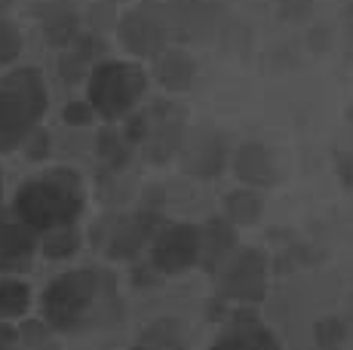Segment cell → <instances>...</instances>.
Masks as SVG:
<instances>
[{
    "instance_id": "4fadbf2b",
    "label": "cell",
    "mask_w": 353,
    "mask_h": 350,
    "mask_svg": "<svg viewBox=\"0 0 353 350\" xmlns=\"http://www.w3.org/2000/svg\"><path fill=\"white\" fill-rule=\"evenodd\" d=\"M181 169L188 175H196V178H215V175H221L228 163V138L221 136V132H200V136H194L191 141H185V147H181Z\"/></svg>"
},
{
    "instance_id": "e0dca14e",
    "label": "cell",
    "mask_w": 353,
    "mask_h": 350,
    "mask_svg": "<svg viewBox=\"0 0 353 350\" xmlns=\"http://www.w3.org/2000/svg\"><path fill=\"white\" fill-rule=\"evenodd\" d=\"M234 172L246 187H270L276 181V160L268 145L246 141L234 154Z\"/></svg>"
},
{
    "instance_id": "cb8c5ba5",
    "label": "cell",
    "mask_w": 353,
    "mask_h": 350,
    "mask_svg": "<svg viewBox=\"0 0 353 350\" xmlns=\"http://www.w3.org/2000/svg\"><path fill=\"white\" fill-rule=\"evenodd\" d=\"M22 50H25L22 28L10 16H0V68H16Z\"/></svg>"
},
{
    "instance_id": "5b68a950",
    "label": "cell",
    "mask_w": 353,
    "mask_h": 350,
    "mask_svg": "<svg viewBox=\"0 0 353 350\" xmlns=\"http://www.w3.org/2000/svg\"><path fill=\"white\" fill-rule=\"evenodd\" d=\"M117 40L132 59H154L172 40L166 16V0H141L139 6L120 12L117 19Z\"/></svg>"
},
{
    "instance_id": "7a4b0ae2",
    "label": "cell",
    "mask_w": 353,
    "mask_h": 350,
    "mask_svg": "<svg viewBox=\"0 0 353 350\" xmlns=\"http://www.w3.org/2000/svg\"><path fill=\"white\" fill-rule=\"evenodd\" d=\"M50 92L46 80L34 65H19L0 77V154L25 147L31 132L40 126Z\"/></svg>"
},
{
    "instance_id": "4dcf8cb0",
    "label": "cell",
    "mask_w": 353,
    "mask_h": 350,
    "mask_svg": "<svg viewBox=\"0 0 353 350\" xmlns=\"http://www.w3.org/2000/svg\"><path fill=\"white\" fill-rule=\"evenodd\" d=\"M12 6V0H0V16H6V10Z\"/></svg>"
},
{
    "instance_id": "ac0fdd59",
    "label": "cell",
    "mask_w": 353,
    "mask_h": 350,
    "mask_svg": "<svg viewBox=\"0 0 353 350\" xmlns=\"http://www.w3.org/2000/svg\"><path fill=\"white\" fill-rule=\"evenodd\" d=\"M209 350H283V347L280 338L268 326H261L258 320H243V322H230Z\"/></svg>"
},
{
    "instance_id": "484cf974",
    "label": "cell",
    "mask_w": 353,
    "mask_h": 350,
    "mask_svg": "<svg viewBox=\"0 0 353 350\" xmlns=\"http://www.w3.org/2000/svg\"><path fill=\"white\" fill-rule=\"evenodd\" d=\"M96 117H99V114H96V107L90 105V99H83V102L77 99V102H68L62 107V120L68 126H77V130H80V126H92V123H96Z\"/></svg>"
},
{
    "instance_id": "ba28073f",
    "label": "cell",
    "mask_w": 353,
    "mask_h": 350,
    "mask_svg": "<svg viewBox=\"0 0 353 350\" xmlns=\"http://www.w3.org/2000/svg\"><path fill=\"white\" fill-rule=\"evenodd\" d=\"M166 16L172 40L181 46L206 43L221 31V6L212 0H166Z\"/></svg>"
},
{
    "instance_id": "f546056e",
    "label": "cell",
    "mask_w": 353,
    "mask_h": 350,
    "mask_svg": "<svg viewBox=\"0 0 353 350\" xmlns=\"http://www.w3.org/2000/svg\"><path fill=\"white\" fill-rule=\"evenodd\" d=\"M19 347V332L0 322V350H16Z\"/></svg>"
},
{
    "instance_id": "6da1fadb",
    "label": "cell",
    "mask_w": 353,
    "mask_h": 350,
    "mask_svg": "<svg viewBox=\"0 0 353 350\" xmlns=\"http://www.w3.org/2000/svg\"><path fill=\"white\" fill-rule=\"evenodd\" d=\"M83 181H80L77 172L65 169V166L25 178L19 185L16 197H12V215H19L37 234L77 225V218L83 215Z\"/></svg>"
},
{
    "instance_id": "f1b7e54d",
    "label": "cell",
    "mask_w": 353,
    "mask_h": 350,
    "mask_svg": "<svg viewBox=\"0 0 353 350\" xmlns=\"http://www.w3.org/2000/svg\"><path fill=\"white\" fill-rule=\"evenodd\" d=\"M25 154H28V160H46L50 157V132L46 130H34L31 138L25 141Z\"/></svg>"
},
{
    "instance_id": "7402d4cb",
    "label": "cell",
    "mask_w": 353,
    "mask_h": 350,
    "mask_svg": "<svg viewBox=\"0 0 353 350\" xmlns=\"http://www.w3.org/2000/svg\"><path fill=\"white\" fill-rule=\"evenodd\" d=\"M31 286L19 277H0V322L22 320L31 311Z\"/></svg>"
},
{
    "instance_id": "83f0119b",
    "label": "cell",
    "mask_w": 353,
    "mask_h": 350,
    "mask_svg": "<svg viewBox=\"0 0 353 350\" xmlns=\"http://www.w3.org/2000/svg\"><path fill=\"white\" fill-rule=\"evenodd\" d=\"M280 16L286 22H304L314 16V0H280Z\"/></svg>"
},
{
    "instance_id": "44dd1931",
    "label": "cell",
    "mask_w": 353,
    "mask_h": 350,
    "mask_svg": "<svg viewBox=\"0 0 353 350\" xmlns=\"http://www.w3.org/2000/svg\"><path fill=\"white\" fill-rule=\"evenodd\" d=\"M264 212V200L255 187H236L225 197V218L234 227H249L261 218Z\"/></svg>"
},
{
    "instance_id": "e575fe53",
    "label": "cell",
    "mask_w": 353,
    "mask_h": 350,
    "mask_svg": "<svg viewBox=\"0 0 353 350\" xmlns=\"http://www.w3.org/2000/svg\"><path fill=\"white\" fill-rule=\"evenodd\" d=\"M316 350H341V347H316Z\"/></svg>"
},
{
    "instance_id": "4316f807",
    "label": "cell",
    "mask_w": 353,
    "mask_h": 350,
    "mask_svg": "<svg viewBox=\"0 0 353 350\" xmlns=\"http://www.w3.org/2000/svg\"><path fill=\"white\" fill-rule=\"evenodd\" d=\"M117 12H114L111 3H99V6H90V12H86V22H90V31H105V25H111V28H117Z\"/></svg>"
},
{
    "instance_id": "3957f363",
    "label": "cell",
    "mask_w": 353,
    "mask_h": 350,
    "mask_svg": "<svg viewBox=\"0 0 353 350\" xmlns=\"http://www.w3.org/2000/svg\"><path fill=\"white\" fill-rule=\"evenodd\" d=\"M105 298V274L92 267H74L50 280L43 292V320L56 332H77L92 320V311Z\"/></svg>"
},
{
    "instance_id": "277c9868",
    "label": "cell",
    "mask_w": 353,
    "mask_h": 350,
    "mask_svg": "<svg viewBox=\"0 0 353 350\" xmlns=\"http://www.w3.org/2000/svg\"><path fill=\"white\" fill-rule=\"evenodd\" d=\"M148 83H151V71L141 68V62L105 59L86 80V99L101 120L117 123L139 107L148 92Z\"/></svg>"
},
{
    "instance_id": "8992f818",
    "label": "cell",
    "mask_w": 353,
    "mask_h": 350,
    "mask_svg": "<svg viewBox=\"0 0 353 350\" xmlns=\"http://www.w3.org/2000/svg\"><path fill=\"white\" fill-rule=\"evenodd\" d=\"M215 277L221 301L258 305L268 295V255L261 249H236Z\"/></svg>"
},
{
    "instance_id": "ffe728a7",
    "label": "cell",
    "mask_w": 353,
    "mask_h": 350,
    "mask_svg": "<svg viewBox=\"0 0 353 350\" xmlns=\"http://www.w3.org/2000/svg\"><path fill=\"white\" fill-rule=\"evenodd\" d=\"M132 147L135 145L129 141V136L123 130H117V126H105V130H99V136H96V154L111 172H120L129 163Z\"/></svg>"
},
{
    "instance_id": "d6986e66",
    "label": "cell",
    "mask_w": 353,
    "mask_h": 350,
    "mask_svg": "<svg viewBox=\"0 0 353 350\" xmlns=\"http://www.w3.org/2000/svg\"><path fill=\"white\" fill-rule=\"evenodd\" d=\"M132 350H188L181 322L172 316H160V320L148 322L139 332V341L132 344Z\"/></svg>"
},
{
    "instance_id": "d4e9b609",
    "label": "cell",
    "mask_w": 353,
    "mask_h": 350,
    "mask_svg": "<svg viewBox=\"0 0 353 350\" xmlns=\"http://www.w3.org/2000/svg\"><path fill=\"white\" fill-rule=\"evenodd\" d=\"M314 338L316 347H341L344 338H347V326L338 316H325L314 326Z\"/></svg>"
},
{
    "instance_id": "52a82bcc",
    "label": "cell",
    "mask_w": 353,
    "mask_h": 350,
    "mask_svg": "<svg viewBox=\"0 0 353 350\" xmlns=\"http://www.w3.org/2000/svg\"><path fill=\"white\" fill-rule=\"evenodd\" d=\"M194 265H200V225H163L151 243V271L175 277Z\"/></svg>"
},
{
    "instance_id": "d6a6232c",
    "label": "cell",
    "mask_w": 353,
    "mask_h": 350,
    "mask_svg": "<svg viewBox=\"0 0 353 350\" xmlns=\"http://www.w3.org/2000/svg\"><path fill=\"white\" fill-rule=\"evenodd\" d=\"M0 203H3V172H0Z\"/></svg>"
},
{
    "instance_id": "30bf717a",
    "label": "cell",
    "mask_w": 353,
    "mask_h": 350,
    "mask_svg": "<svg viewBox=\"0 0 353 350\" xmlns=\"http://www.w3.org/2000/svg\"><path fill=\"white\" fill-rule=\"evenodd\" d=\"M160 218L157 212H129V215H120V218L111 221V231L105 237V252L108 258L114 261H126V258H135L145 246L154 243L160 231Z\"/></svg>"
},
{
    "instance_id": "7c38bea8",
    "label": "cell",
    "mask_w": 353,
    "mask_h": 350,
    "mask_svg": "<svg viewBox=\"0 0 353 350\" xmlns=\"http://www.w3.org/2000/svg\"><path fill=\"white\" fill-rule=\"evenodd\" d=\"M105 59H108V40L101 37L99 31H83L68 50H62L56 71H59V77H62V83L77 86V83H86L90 74L96 71Z\"/></svg>"
},
{
    "instance_id": "836d02e7",
    "label": "cell",
    "mask_w": 353,
    "mask_h": 350,
    "mask_svg": "<svg viewBox=\"0 0 353 350\" xmlns=\"http://www.w3.org/2000/svg\"><path fill=\"white\" fill-rule=\"evenodd\" d=\"M101 3H111V6H117V3H123V0H101Z\"/></svg>"
},
{
    "instance_id": "5bb4252c",
    "label": "cell",
    "mask_w": 353,
    "mask_h": 350,
    "mask_svg": "<svg viewBox=\"0 0 353 350\" xmlns=\"http://www.w3.org/2000/svg\"><path fill=\"white\" fill-rule=\"evenodd\" d=\"M40 37L52 46V50H68L80 34H83V19L74 10L71 0H50L37 10Z\"/></svg>"
},
{
    "instance_id": "d590c367",
    "label": "cell",
    "mask_w": 353,
    "mask_h": 350,
    "mask_svg": "<svg viewBox=\"0 0 353 350\" xmlns=\"http://www.w3.org/2000/svg\"><path fill=\"white\" fill-rule=\"evenodd\" d=\"M347 117H350V120H353V107H350V114H347Z\"/></svg>"
},
{
    "instance_id": "603a6c76",
    "label": "cell",
    "mask_w": 353,
    "mask_h": 350,
    "mask_svg": "<svg viewBox=\"0 0 353 350\" xmlns=\"http://www.w3.org/2000/svg\"><path fill=\"white\" fill-rule=\"evenodd\" d=\"M80 243H83V237H80L77 225H71V227H56V231L40 234V252H43L46 258H52V261H68V258H74V255L80 252Z\"/></svg>"
},
{
    "instance_id": "9a60e30c",
    "label": "cell",
    "mask_w": 353,
    "mask_h": 350,
    "mask_svg": "<svg viewBox=\"0 0 353 350\" xmlns=\"http://www.w3.org/2000/svg\"><path fill=\"white\" fill-rule=\"evenodd\" d=\"M196 59L185 46H166L160 56L151 59V77L166 92H188L196 83Z\"/></svg>"
},
{
    "instance_id": "2e32d148",
    "label": "cell",
    "mask_w": 353,
    "mask_h": 350,
    "mask_svg": "<svg viewBox=\"0 0 353 350\" xmlns=\"http://www.w3.org/2000/svg\"><path fill=\"white\" fill-rule=\"evenodd\" d=\"M236 252V227L225 215L203 221L200 225V267L209 274H219L221 265Z\"/></svg>"
},
{
    "instance_id": "9c48e42d",
    "label": "cell",
    "mask_w": 353,
    "mask_h": 350,
    "mask_svg": "<svg viewBox=\"0 0 353 350\" xmlns=\"http://www.w3.org/2000/svg\"><path fill=\"white\" fill-rule=\"evenodd\" d=\"M188 126H185V111L175 102H154L148 107V157L154 163H166L185 147L188 141Z\"/></svg>"
},
{
    "instance_id": "1f68e13d",
    "label": "cell",
    "mask_w": 353,
    "mask_h": 350,
    "mask_svg": "<svg viewBox=\"0 0 353 350\" xmlns=\"http://www.w3.org/2000/svg\"><path fill=\"white\" fill-rule=\"evenodd\" d=\"M28 350H56V347H52L50 341H46V344H40V347H28Z\"/></svg>"
},
{
    "instance_id": "8fae6325",
    "label": "cell",
    "mask_w": 353,
    "mask_h": 350,
    "mask_svg": "<svg viewBox=\"0 0 353 350\" xmlns=\"http://www.w3.org/2000/svg\"><path fill=\"white\" fill-rule=\"evenodd\" d=\"M40 252V234L25 225L19 215H0V274L12 277L31 267Z\"/></svg>"
}]
</instances>
